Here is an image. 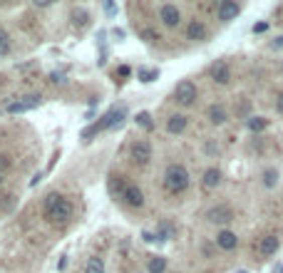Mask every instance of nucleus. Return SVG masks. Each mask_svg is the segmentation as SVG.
I'll use <instances>...</instances> for the list:
<instances>
[{
    "label": "nucleus",
    "mask_w": 283,
    "mask_h": 273,
    "mask_svg": "<svg viewBox=\"0 0 283 273\" xmlns=\"http://www.w3.org/2000/svg\"><path fill=\"white\" fill-rule=\"evenodd\" d=\"M72 214H75V206H72V201H70V199H65V196H60V194H47L45 196L42 216H45L50 224H55V226H65V224L72 219Z\"/></svg>",
    "instance_id": "1"
},
{
    "label": "nucleus",
    "mask_w": 283,
    "mask_h": 273,
    "mask_svg": "<svg viewBox=\"0 0 283 273\" xmlns=\"http://www.w3.org/2000/svg\"><path fill=\"white\" fill-rule=\"evenodd\" d=\"M189 184H192V176L184 164H169L164 169V189L169 194H181L189 189Z\"/></svg>",
    "instance_id": "2"
},
{
    "label": "nucleus",
    "mask_w": 283,
    "mask_h": 273,
    "mask_svg": "<svg viewBox=\"0 0 283 273\" xmlns=\"http://www.w3.org/2000/svg\"><path fill=\"white\" fill-rule=\"evenodd\" d=\"M124 115H127V110H124V107H115V110H110V112L100 119V122H95L92 127H87V129L82 132V139H84V142H89L95 134H100V132H105V129L117 127L122 119H124Z\"/></svg>",
    "instance_id": "3"
},
{
    "label": "nucleus",
    "mask_w": 283,
    "mask_h": 273,
    "mask_svg": "<svg viewBox=\"0 0 283 273\" xmlns=\"http://www.w3.org/2000/svg\"><path fill=\"white\" fill-rule=\"evenodd\" d=\"M199 97V89L192 79H181L176 87H174V102L181 105V107H192Z\"/></svg>",
    "instance_id": "4"
},
{
    "label": "nucleus",
    "mask_w": 283,
    "mask_h": 273,
    "mask_svg": "<svg viewBox=\"0 0 283 273\" xmlns=\"http://www.w3.org/2000/svg\"><path fill=\"white\" fill-rule=\"evenodd\" d=\"M204 219H206L209 224L226 226V224H231V221H234V209H231V206H226V204H216V206H211V209L204 214Z\"/></svg>",
    "instance_id": "5"
},
{
    "label": "nucleus",
    "mask_w": 283,
    "mask_h": 273,
    "mask_svg": "<svg viewBox=\"0 0 283 273\" xmlns=\"http://www.w3.org/2000/svg\"><path fill=\"white\" fill-rule=\"evenodd\" d=\"M129 156L137 166H147L152 161V144L147 139H137L132 147H129Z\"/></svg>",
    "instance_id": "6"
},
{
    "label": "nucleus",
    "mask_w": 283,
    "mask_h": 273,
    "mask_svg": "<svg viewBox=\"0 0 283 273\" xmlns=\"http://www.w3.org/2000/svg\"><path fill=\"white\" fill-rule=\"evenodd\" d=\"M40 105H42L40 95H25V97H18L15 102H10L8 105V112L10 115H23V112H30V110L40 107Z\"/></svg>",
    "instance_id": "7"
},
{
    "label": "nucleus",
    "mask_w": 283,
    "mask_h": 273,
    "mask_svg": "<svg viewBox=\"0 0 283 273\" xmlns=\"http://www.w3.org/2000/svg\"><path fill=\"white\" fill-rule=\"evenodd\" d=\"M159 20H162L164 28H176V25L181 23V10H179L176 5L166 3V5L159 8Z\"/></svg>",
    "instance_id": "8"
},
{
    "label": "nucleus",
    "mask_w": 283,
    "mask_h": 273,
    "mask_svg": "<svg viewBox=\"0 0 283 273\" xmlns=\"http://www.w3.org/2000/svg\"><path fill=\"white\" fill-rule=\"evenodd\" d=\"M216 15H219L221 23H231V20H236V18L241 15V5L234 3V0H224V3H219Z\"/></svg>",
    "instance_id": "9"
},
{
    "label": "nucleus",
    "mask_w": 283,
    "mask_h": 273,
    "mask_svg": "<svg viewBox=\"0 0 283 273\" xmlns=\"http://www.w3.org/2000/svg\"><path fill=\"white\" fill-rule=\"evenodd\" d=\"M122 199H124V204L132 206V209H142V206H144V192H142L137 184H127Z\"/></svg>",
    "instance_id": "10"
},
{
    "label": "nucleus",
    "mask_w": 283,
    "mask_h": 273,
    "mask_svg": "<svg viewBox=\"0 0 283 273\" xmlns=\"http://www.w3.org/2000/svg\"><path fill=\"white\" fill-rule=\"evenodd\" d=\"M209 75H211V79H214L216 84H229V82H231V70H229V65H226L224 60H216V62L211 65Z\"/></svg>",
    "instance_id": "11"
},
{
    "label": "nucleus",
    "mask_w": 283,
    "mask_h": 273,
    "mask_svg": "<svg viewBox=\"0 0 283 273\" xmlns=\"http://www.w3.org/2000/svg\"><path fill=\"white\" fill-rule=\"evenodd\" d=\"M206 35H209V30H206V25H204L202 20H189L186 23V40H192V42H202V40H206Z\"/></svg>",
    "instance_id": "12"
},
{
    "label": "nucleus",
    "mask_w": 283,
    "mask_h": 273,
    "mask_svg": "<svg viewBox=\"0 0 283 273\" xmlns=\"http://www.w3.org/2000/svg\"><path fill=\"white\" fill-rule=\"evenodd\" d=\"M206 117H209V122H211L214 127H221V124H226L229 112H226V107H224V105L214 102V105H209V110H206Z\"/></svg>",
    "instance_id": "13"
},
{
    "label": "nucleus",
    "mask_w": 283,
    "mask_h": 273,
    "mask_svg": "<svg viewBox=\"0 0 283 273\" xmlns=\"http://www.w3.org/2000/svg\"><path fill=\"white\" fill-rule=\"evenodd\" d=\"M221 181H224V174H221V169H216V166H211V169H206L202 176V187L206 192H211V189H216V187H221Z\"/></svg>",
    "instance_id": "14"
},
{
    "label": "nucleus",
    "mask_w": 283,
    "mask_h": 273,
    "mask_svg": "<svg viewBox=\"0 0 283 273\" xmlns=\"http://www.w3.org/2000/svg\"><path fill=\"white\" fill-rule=\"evenodd\" d=\"M216 246L221 251H234L239 246V236L234 234V231H229V229H221L219 236H216Z\"/></svg>",
    "instance_id": "15"
},
{
    "label": "nucleus",
    "mask_w": 283,
    "mask_h": 273,
    "mask_svg": "<svg viewBox=\"0 0 283 273\" xmlns=\"http://www.w3.org/2000/svg\"><path fill=\"white\" fill-rule=\"evenodd\" d=\"M281 248V238L276 234L266 236V238H261V243H258V251H261V256L263 258H268V256H273L276 251Z\"/></svg>",
    "instance_id": "16"
},
{
    "label": "nucleus",
    "mask_w": 283,
    "mask_h": 273,
    "mask_svg": "<svg viewBox=\"0 0 283 273\" xmlns=\"http://www.w3.org/2000/svg\"><path fill=\"white\" fill-rule=\"evenodd\" d=\"M186 124H189L186 115H171V117L166 119V132L169 134H181L186 129Z\"/></svg>",
    "instance_id": "17"
},
{
    "label": "nucleus",
    "mask_w": 283,
    "mask_h": 273,
    "mask_svg": "<svg viewBox=\"0 0 283 273\" xmlns=\"http://www.w3.org/2000/svg\"><path fill=\"white\" fill-rule=\"evenodd\" d=\"M70 18H72V25L80 28V30L89 25V13H87L84 8H72V15H70Z\"/></svg>",
    "instance_id": "18"
},
{
    "label": "nucleus",
    "mask_w": 283,
    "mask_h": 273,
    "mask_svg": "<svg viewBox=\"0 0 283 273\" xmlns=\"http://www.w3.org/2000/svg\"><path fill=\"white\" fill-rule=\"evenodd\" d=\"M174 234H176V229H174L171 221H159V226H157V241H169V238H174Z\"/></svg>",
    "instance_id": "19"
},
{
    "label": "nucleus",
    "mask_w": 283,
    "mask_h": 273,
    "mask_svg": "<svg viewBox=\"0 0 283 273\" xmlns=\"http://www.w3.org/2000/svg\"><path fill=\"white\" fill-rule=\"evenodd\" d=\"M147 273H166V258L164 256H152L147 263Z\"/></svg>",
    "instance_id": "20"
},
{
    "label": "nucleus",
    "mask_w": 283,
    "mask_h": 273,
    "mask_svg": "<svg viewBox=\"0 0 283 273\" xmlns=\"http://www.w3.org/2000/svg\"><path fill=\"white\" fill-rule=\"evenodd\" d=\"M268 127V119L266 117H248L246 119V129L248 132H263Z\"/></svg>",
    "instance_id": "21"
},
{
    "label": "nucleus",
    "mask_w": 283,
    "mask_h": 273,
    "mask_svg": "<svg viewBox=\"0 0 283 273\" xmlns=\"http://www.w3.org/2000/svg\"><path fill=\"white\" fill-rule=\"evenodd\" d=\"M105 258H100V256H92L89 261H87V266H84V273H105Z\"/></svg>",
    "instance_id": "22"
},
{
    "label": "nucleus",
    "mask_w": 283,
    "mask_h": 273,
    "mask_svg": "<svg viewBox=\"0 0 283 273\" xmlns=\"http://www.w3.org/2000/svg\"><path fill=\"white\" fill-rule=\"evenodd\" d=\"M263 187H268V189H273L276 184H278V169H266L263 171Z\"/></svg>",
    "instance_id": "23"
},
{
    "label": "nucleus",
    "mask_w": 283,
    "mask_h": 273,
    "mask_svg": "<svg viewBox=\"0 0 283 273\" xmlns=\"http://www.w3.org/2000/svg\"><path fill=\"white\" fill-rule=\"evenodd\" d=\"M124 189H127V184H124V176H112V181H110V192L112 194H124Z\"/></svg>",
    "instance_id": "24"
},
{
    "label": "nucleus",
    "mask_w": 283,
    "mask_h": 273,
    "mask_svg": "<svg viewBox=\"0 0 283 273\" xmlns=\"http://www.w3.org/2000/svg\"><path fill=\"white\" fill-rule=\"evenodd\" d=\"M137 77L142 79V82H154V79L159 77V70H137Z\"/></svg>",
    "instance_id": "25"
},
{
    "label": "nucleus",
    "mask_w": 283,
    "mask_h": 273,
    "mask_svg": "<svg viewBox=\"0 0 283 273\" xmlns=\"http://www.w3.org/2000/svg\"><path fill=\"white\" fill-rule=\"evenodd\" d=\"M134 122H137L139 127H144V129H152V127H154V122H152V115H149V112H139V115L134 117Z\"/></svg>",
    "instance_id": "26"
},
{
    "label": "nucleus",
    "mask_w": 283,
    "mask_h": 273,
    "mask_svg": "<svg viewBox=\"0 0 283 273\" xmlns=\"http://www.w3.org/2000/svg\"><path fill=\"white\" fill-rule=\"evenodd\" d=\"M10 52V35L0 28V55H8Z\"/></svg>",
    "instance_id": "27"
},
{
    "label": "nucleus",
    "mask_w": 283,
    "mask_h": 273,
    "mask_svg": "<svg viewBox=\"0 0 283 273\" xmlns=\"http://www.w3.org/2000/svg\"><path fill=\"white\" fill-rule=\"evenodd\" d=\"M139 35H142L144 42H157V40H159V33H157V30H152V28H144Z\"/></svg>",
    "instance_id": "28"
},
{
    "label": "nucleus",
    "mask_w": 283,
    "mask_h": 273,
    "mask_svg": "<svg viewBox=\"0 0 283 273\" xmlns=\"http://www.w3.org/2000/svg\"><path fill=\"white\" fill-rule=\"evenodd\" d=\"M13 161H10V156L8 154H0V174H3V169H8Z\"/></svg>",
    "instance_id": "29"
},
{
    "label": "nucleus",
    "mask_w": 283,
    "mask_h": 273,
    "mask_svg": "<svg viewBox=\"0 0 283 273\" xmlns=\"http://www.w3.org/2000/svg\"><path fill=\"white\" fill-rule=\"evenodd\" d=\"M50 82H55V84L60 82V84H62V82H65V77H62L60 72H52V75H50Z\"/></svg>",
    "instance_id": "30"
},
{
    "label": "nucleus",
    "mask_w": 283,
    "mask_h": 273,
    "mask_svg": "<svg viewBox=\"0 0 283 273\" xmlns=\"http://www.w3.org/2000/svg\"><path fill=\"white\" fill-rule=\"evenodd\" d=\"M276 110L283 115V92H278V100H276Z\"/></svg>",
    "instance_id": "31"
},
{
    "label": "nucleus",
    "mask_w": 283,
    "mask_h": 273,
    "mask_svg": "<svg viewBox=\"0 0 283 273\" xmlns=\"http://www.w3.org/2000/svg\"><path fill=\"white\" fill-rule=\"evenodd\" d=\"M263 30H268V25H266V23H258V25H253V33H263Z\"/></svg>",
    "instance_id": "32"
},
{
    "label": "nucleus",
    "mask_w": 283,
    "mask_h": 273,
    "mask_svg": "<svg viewBox=\"0 0 283 273\" xmlns=\"http://www.w3.org/2000/svg\"><path fill=\"white\" fill-rule=\"evenodd\" d=\"M142 238H144L147 243H152V241H157V236H154V234H149V231H144V234H142Z\"/></svg>",
    "instance_id": "33"
},
{
    "label": "nucleus",
    "mask_w": 283,
    "mask_h": 273,
    "mask_svg": "<svg viewBox=\"0 0 283 273\" xmlns=\"http://www.w3.org/2000/svg\"><path fill=\"white\" fill-rule=\"evenodd\" d=\"M129 72H132V70H129L127 65H122L120 67V77H129Z\"/></svg>",
    "instance_id": "34"
},
{
    "label": "nucleus",
    "mask_w": 283,
    "mask_h": 273,
    "mask_svg": "<svg viewBox=\"0 0 283 273\" xmlns=\"http://www.w3.org/2000/svg\"><path fill=\"white\" fill-rule=\"evenodd\" d=\"M204 149H206V152H209V154H216V147H214V144H211V142H209V144H204Z\"/></svg>",
    "instance_id": "35"
},
{
    "label": "nucleus",
    "mask_w": 283,
    "mask_h": 273,
    "mask_svg": "<svg viewBox=\"0 0 283 273\" xmlns=\"http://www.w3.org/2000/svg\"><path fill=\"white\" fill-rule=\"evenodd\" d=\"M0 184H3V174H0Z\"/></svg>",
    "instance_id": "36"
},
{
    "label": "nucleus",
    "mask_w": 283,
    "mask_h": 273,
    "mask_svg": "<svg viewBox=\"0 0 283 273\" xmlns=\"http://www.w3.org/2000/svg\"><path fill=\"white\" fill-rule=\"evenodd\" d=\"M239 273H246V271H239Z\"/></svg>",
    "instance_id": "37"
}]
</instances>
